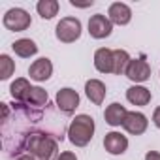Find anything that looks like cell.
I'll return each instance as SVG.
<instances>
[{
	"label": "cell",
	"mask_w": 160,
	"mask_h": 160,
	"mask_svg": "<svg viewBox=\"0 0 160 160\" xmlns=\"http://www.w3.org/2000/svg\"><path fill=\"white\" fill-rule=\"evenodd\" d=\"M27 152L36 160H57L58 158V139L47 132H36L28 138Z\"/></svg>",
	"instance_id": "6da1fadb"
},
{
	"label": "cell",
	"mask_w": 160,
	"mask_h": 160,
	"mask_svg": "<svg viewBox=\"0 0 160 160\" xmlns=\"http://www.w3.org/2000/svg\"><path fill=\"white\" fill-rule=\"evenodd\" d=\"M94 119L91 115H75L68 126V139L75 147H85L94 136Z\"/></svg>",
	"instance_id": "7a4b0ae2"
},
{
	"label": "cell",
	"mask_w": 160,
	"mask_h": 160,
	"mask_svg": "<svg viewBox=\"0 0 160 160\" xmlns=\"http://www.w3.org/2000/svg\"><path fill=\"white\" fill-rule=\"evenodd\" d=\"M55 36L62 43H72V42L79 40V36H81V21L75 17L60 19L57 28H55Z\"/></svg>",
	"instance_id": "3957f363"
},
{
	"label": "cell",
	"mask_w": 160,
	"mask_h": 160,
	"mask_svg": "<svg viewBox=\"0 0 160 160\" xmlns=\"http://www.w3.org/2000/svg\"><path fill=\"white\" fill-rule=\"evenodd\" d=\"M2 21H4V27L8 30H13V32H23L32 23L28 12H25L23 8H12V10H8Z\"/></svg>",
	"instance_id": "277c9868"
},
{
	"label": "cell",
	"mask_w": 160,
	"mask_h": 160,
	"mask_svg": "<svg viewBox=\"0 0 160 160\" xmlns=\"http://www.w3.org/2000/svg\"><path fill=\"white\" fill-rule=\"evenodd\" d=\"M126 77L134 83H143L151 77V66L149 62L145 60V57H139V58H132L128 68H126Z\"/></svg>",
	"instance_id": "5b68a950"
},
{
	"label": "cell",
	"mask_w": 160,
	"mask_h": 160,
	"mask_svg": "<svg viewBox=\"0 0 160 160\" xmlns=\"http://www.w3.org/2000/svg\"><path fill=\"white\" fill-rule=\"evenodd\" d=\"M57 108L64 113V115H73V111L77 109V106H79V94L73 91V89H70V87H66V89H60L58 92H57Z\"/></svg>",
	"instance_id": "8992f818"
},
{
	"label": "cell",
	"mask_w": 160,
	"mask_h": 160,
	"mask_svg": "<svg viewBox=\"0 0 160 160\" xmlns=\"http://www.w3.org/2000/svg\"><path fill=\"white\" fill-rule=\"evenodd\" d=\"M113 30V23L109 21V17L102 15V13H96L89 19V34L96 40H104L111 34Z\"/></svg>",
	"instance_id": "52a82bcc"
},
{
	"label": "cell",
	"mask_w": 160,
	"mask_h": 160,
	"mask_svg": "<svg viewBox=\"0 0 160 160\" xmlns=\"http://www.w3.org/2000/svg\"><path fill=\"white\" fill-rule=\"evenodd\" d=\"M147 126H149V121L139 111H128L124 117V122H122V128L132 136H141L147 130Z\"/></svg>",
	"instance_id": "ba28073f"
},
{
	"label": "cell",
	"mask_w": 160,
	"mask_h": 160,
	"mask_svg": "<svg viewBox=\"0 0 160 160\" xmlns=\"http://www.w3.org/2000/svg\"><path fill=\"white\" fill-rule=\"evenodd\" d=\"M51 73H53V64L45 57L34 60L30 64V68H28V75H30V79H34V81H47L51 77Z\"/></svg>",
	"instance_id": "9c48e42d"
},
{
	"label": "cell",
	"mask_w": 160,
	"mask_h": 160,
	"mask_svg": "<svg viewBox=\"0 0 160 160\" xmlns=\"http://www.w3.org/2000/svg\"><path fill=\"white\" fill-rule=\"evenodd\" d=\"M108 17H109V21H111L113 25L124 27V25H128L130 19H132V10H130L126 4H122V2H113V4L109 6V10H108Z\"/></svg>",
	"instance_id": "30bf717a"
},
{
	"label": "cell",
	"mask_w": 160,
	"mask_h": 160,
	"mask_svg": "<svg viewBox=\"0 0 160 160\" xmlns=\"http://www.w3.org/2000/svg\"><path fill=\"white\" fill-rule=\"evenodd\" d=\"M104 147L109 154H122L128 149V139L121 132H109L104 138Z\"/></svg>",
	"instance_id": "8fae6325"
},
{
	"label": "cell",
	"mask_w": 160,
	"mask_h": 160,
	"mask_svg": "<svg viewBox=\"0 0 160 160\" xmlns=\"http://www.w3.org/2000/svg\"><path fill=\"white\" fill-rule=\"evenodd\" d=\"M94 68L102 73H113V51L108 47H100L94 53Z\"/></svg>",
	"instance_id": "7c38bea8"
},
{
	"label": "cell",
	"mask_w": 160,
	"mask_h": 160,
	"mask_svg": "<svg viewBox=\"0 0 160 160\" xmlns=\"http://www.w3.org/2000/svg\"><path fill=\"white\" fill-rule=\"evenodd\" d=\"M85 94L92 104L100 106L104 102V98H106V85L100 81V79H89L85 83Z\"/></svg>",
	"instance_id": "4fadbf2b"
},
{
	"label": "cell",
	"mask_w": 160,
	"mask_h": 160,
	"mask_svg": "<svg viewBox=\"0 0 160 160\" xmlns=\"http://www.w3.org/2000/svg\"><path fill=\"white\" fill-rule=\"evenodd\" d=\"M126 113H128V111H126V108H124L122 104L113 102L111 106L106 108V111H104V119H106V122H108L109 126H122Z\"/></svg>",
	"instance_id": "5bb4252c"
},
{
	"label": "cell",
	"mask_w": 160,
	"mask_h": 160,
	"mask_svg": "<svg viewBox=\"0 0 160 160\" xmlns=\"http://www.w3.org/2000/svg\"><path fill=\"white\" fill-rule=\"evenodd\" d=\"M126 100L134 106H147L151 102V91L139 85H134L126 91Z\"/></svg>",
	"instance_id": "9a60e30c"
},
{
	"label": "cell",
	"mask_w": 160,
	"mask_h": 160,
	"mask_svg": "<svg viewBox=\"0 0 160 160\" xmlns=\"http://www.w3.org/2000/svg\"><path fill=\"white\" fill-rule=\"evenodd\" d=\"M30 83L27 81L25 77H19V79H15V81L10 85V92H12V98L15 100V102H27V98H28V92H30Z\"/></svg>",
	"instance_id": "2e32d148"
},
{
	"label": "cell",
	"mask_w": 160,
	"mask_h": 160,
	"mask_svg": "<svg viewBox=\"0 0 160 160\" xmlns=\"http://www.w3.org/2000/svg\"><path fill=\"white\" fill-rule=\"evenodd\" d=\"M12 49H13L15 55L21 57V58H30V57H34V55L38 53V45H36L30 38H21V40H17V42H13Z\"/></svg>",
	"instance_id": "e0dca14e"
},
{
	"label": "cell",
	"mask_w": 160,
	"mask_h": 160,
	"mask_svg": "<svg viewBox=\"0 0 160 160\" xmlns=\"http://www.w3.org/2000/svg\"><path fill=\"white\" fill-rule=\"evenodd\" d=\"M130 55L128 51L124 49H115L113 51V73L115 75H121V73H126V68L130 64Z\"/></svg>",
	"instance_id": "ac0fdd59"
},
{
	"label": "cell",
	"mask_w": 160,
	"mask_h": 160,
	"mask_svg": "<svg viewBox=\"0 0 160 160\" xmlns=\"http://www.w3.org/2000/svg\"><path fill=\"white\" fill-rule=\"evenodd\" d=\"M28 106H34V108H43L49 104V96H47V91H43L42 87H32L30 92H28V98L27 102Z\"/></svg>",
	"instance_id": "d6986e66"
},
{
	"label": "cell",
	"mask_w": 160,
	"mask_h": 160,
	"mask_svg": "<svg viewBox=\"0 0 160 160\" xmlns=\"http://www.w3.org/2000/svg\"><path fill=\"white\" fill-rule=\"evenodd\" d=\"M36 10L42 15V19H53L58 13V2L57 0H40L36 4Z\"/></svg>",
	"instance_id": "ffe728a7"
},
{
	"label": "cell",
	"mask_w": 160,
	"mask_h": 160,
	"mask_svg": "<svg viewBox=\"0 0 160 160\" xmlns=\"http://www.w3.org/2000/svg\"><path fill=\"white\" fill-rule=\"evenodd\" d=\"M15 72V62L10 55H0V79H10Z\"/></svg>",
	"instance_id": "44dd1931"
},
{
	"label": "cell",
	"mask_w": 160,
	"mask_h": 160,
	"mask_svg": "<svg viewBox=\"0 0 160 160\" xmlns=\"http://www.w3.org/2000/svg\"><path fill=\"white\" fill-rule=\"evenodd\" d=\"M57 160H77V156L73 154V152H70V151H64V152H60L58 154V158Z\"/></svg>",
	"instance_id": "7402d4cb"
},
{
	"label": "cell",
	"mask_w": 160,
	"mask_h": 160,
	"mask_svg": "<svg viewBox=\"0 0 160 160\" xmlns=\"http://www.w3.org/2000/svg\"><path fill=\"white\" fill-rule=\"evenodd\" d=\"M152 122H154V126L156 128H160V106L154 109V113H152Z\"/></svg>",
	"instance_id": "603a6c76"
},
{
	"label": "cell",
	"mask_w": 160,
	"mask_h": 160,
	"mask_svg": "<svg viewBox=\"0 0 160 160\" xmlns=\"http://www.w3.org/2000/svg\"><path fill=\"white\" fill-rule=\"evenodd\" d=\"M145 160H160V152H156V151H149V152L145 154Z\"/></svg>",
	"instance_id": "cb8c5ba5"
},
{
	"label": "cell",
	"mask_w": 160,
	"mask_h": 160,
	"mask_svg": "<svg viewBox=\"0 0 160 160\" xmlns=\"http://www.w3.org/2000/svg\"><path fill=\"white\" fill-rule=\"evenodd\" d=\"M15 160H36L32 154H23V156H19V158H15Z\"/></svg>",
	"instance_id": "d4e9b609"
}]
</instances>
